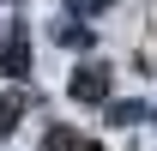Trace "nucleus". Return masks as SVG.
Wrapping results in <instances>:
<instances>
[{
    "instance_id": "20e7f679",
    "label": "nucleus",
    "mask_w": 157,
    "mask_h": 151,
    "mask_svg": "<svg viewBox=\"0 0 157 151\" xmlns=\"http://www.w3.org/2000/svg\"><path fill=\"white\" fill-rule=\"evenodd\" d=\"M18 115H24V91H6L0 97V127H12Z\"/></svg>"
},
{
    "instance_id": "39448f33",
    "label": "nucleus",
    "mask_w": 157,
    "mask_h": 151,
    "mask_svg": "<svg viewBox=\"0 0 157 151\" xmlns=\"http://www.w3.org/2000/svg\"><path fill=\"white\" fill-rule=\"evenodd\" d=\"M85 151H103V145H91V139H85Z\"/></svg>"
},
{
    "instance_id": "f03ea898",
    "label": "nucleus",
    "mask_w": 157,
    "mask_h": 151,
    "mask_svg": "<svg viewBox=\"0 0 157 151\" xmlns=\"http://www.w3.org/2000/svg\"><path fill=\"white\" fill-rule=\"evenodd\" d=\"M67 91H73V103H109V67L85 60V67L73 73V85H67Z\"/></svg>"
},
{
    "instance_id": "7ed1b4c3",
    "label": "nucleus",
    "mask_w": 157,
    "mask_h": 151,
    "mask_svg": "<svg viewBox=\"0 0 157 151\" xmlns=\"http://www.w3.org/2000/svg\"><path fill=\"white\" fill-rule=\"evenodd\" d=\"M42 151H85V139H78L73 127H55L48 139H42Z\"/></svg>"
},
{
    "instance_id": "f257e3e1",
    "label": "nucleus",
    "mask_w": 157,
    "mask_h": 151,
    "mask_svg": "<svg viewBox=\"0 0 157 151\" xmlns=\"http://www.w3.org/2000/svg\"><path fill=\"white\" fill-rule=\"evenodd\" d=\"M0 73L6 79H24L30 73V37L18 24H0Z\"/></svg>"
}]
</instances>
